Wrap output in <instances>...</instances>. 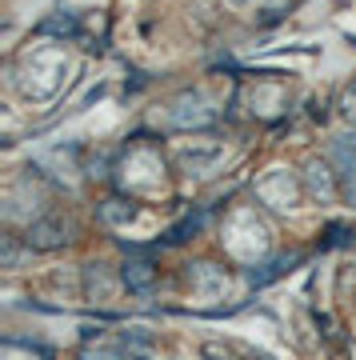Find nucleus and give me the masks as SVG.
I'll return each instance as SVG.
<instances>
[{"mask_svg":"<svg viewBox=\"0 0 356 360\" xmlns=\"http://www.w3.org/2000/svg\"><path fill=\"white\" fill-rule=\"evenodd\" d=\"M68 245V229L61 220H37L28 229V248H64Z\"/></svg>","mask_w":356,"mask_h":360,"instance_id":"obj_2","label":"nucleus"},{"mask_svg":"<svg viewBox=\"0 0 356 360\" xmlns=\"http://www.w3.org/2000/svg\"><path fill=\"white\" fill-rule=\"evenodd\" d=\"M84 360H125L120 352H108V348H84Z\"/></svg>","mask_w":356,"mask_h":360,"instance_id":"obj_6","label":"nucleus"},{"mask_svg":"<svg viewBox=\"0 0 356 360\" xmlns=\"http://www.w3.org/2000/svg\"><path fill=\"white\" fill-rule=\"evenodd\" d=\"M125 284H128V292H153V284H156V269H153V260H144V257H132L125 264Z\"/></svg>","mask_w":356,"mask_h":360,"instance_id":"obj_3","label":"nucleus"},{"mask_svg":"<svg viewBox=\"0 0 356 360\" xmlns=\"http://www.w3.org/2000/svg\"><path fill=\"white\" fill-rule=\"evenodd\" d=\"M344 116H348V120L356 124V84H352L348 92H344Z\"/></svg>","mask_w":356,"mask_h":360,"instance_id":"obj_7","label":"nucleus"},{"mask_svg":"<svg viewBox=\"0 0 356 360\" xmlns=\"http://www.w3.org/2000/svg\"><path fill=\"white\" fill-rule=\"evenodd\" d=\"M84 284H89V296L101 292V300L113 296V281H108V272H104L101 264H92V269H89V281H84Z\"/></svg>","mask_w":356,"mask_h":360,"instance_id":"obj_5","label":"nucleus"},{"mask_svg":"<svg viewBox=\"0 0 356 360\" xmlns=\"http://www.w3.org/2000/svg\"><path fill=\"white\" fill-rule=\"evenodd\" d=\"M332 165H336V184H341L344 200L356 205V136H344L332 148Z\"/></svg>","mask_w":356,"mask_h":360,"instance_id":"obj_1","label":"nucleus"},{"mask_svg":"<svg viewBox=\"0 0 356 360\" xmlns=\"http://www.w3.org/2000/svg\"><path fill=\"white\" fill-rule=\"evenodd\" d=\"M324 172H329L324 165H312V168H308V193L317 196V200H332V196H336V188H341V184H332Z\"/></svg>","mask_w":356,"mask_h":360,"instance_id":"obj_4","label":"nucleus"}]
</instances>
